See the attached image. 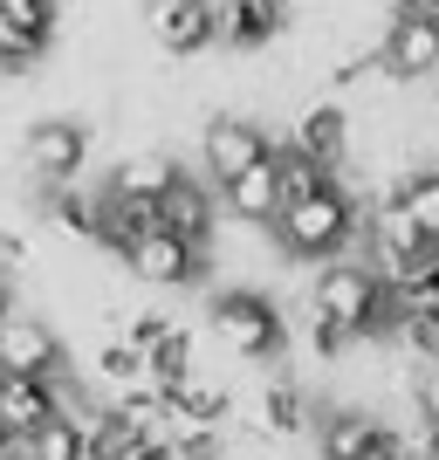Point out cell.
Instances as JSON below:
<instances>
[{"mask_svg":"<svg viewBox=\"0 0 439 460\" xmlns=\"http://www.w3.org/2000/svg\"><path fill=\"white\" fill-rule=\"evenodd\" d=\"M350 234H357V199L344 192V179L323 186V192H309V199H288V207L275 213V241H282V254H295V261L344 254Z\"/></svg>","mask_w":439,"mask_h":460,"instance_id":"cell-1","label":"cell"},{"mask_svg":"<svg viewBox=\"0 0 439 460\" xmlns=\"http://www.w3.org/2000/svg\"><path fill=\"white\" fill-rule=\"evenodd\" d=\"M213 330H220V344H227L233 358H248V365L282 358V344H288L282 309L268 303L261 288H227V296H213Z\"/></svg>","mask_w":439,"mask_h":460,"instance_id":"cell-2","label":"cell"},{"mask_svg":"<svg viewBox=\"0 0 439 460\" xmlns=\"http://www.w3.org/2000/svg\"><path fill=\"white\" fill-rule=\"evenodd\" d=\"M0 371H7V378H48V385H56L62 371H69V350H62L56 323H41V316L14 309V316L0 323Z\"/></svg>","mask_w":439,"mask_h":460,"instance_id":"cell-3","label":"cell"},{"mask_svg":"<svg viewBox=\"0 0 439 460\" xmlns=\"http://www.w3.org/2000/svg\"><path fill=\"white\" fill-rule=\"evenodd\" d=\"M124 269H131L137 282L186 288V282H199V275H206V248H199V241H186V234H172V227H152L131 254H124Z\"/></svg>","mask_w":439,"mask_h":460,"instance_id":"cell-4","label":"cell"},{"mask_svg":"<svg viewBox=\"0 0 439 460\" xmlns=\"http://www.w3.org/2000/svg\"><path fill=\"white\" fill-rule=\"evenodd\" d=\"M378 69L384 76H399V83H412V76H433L439 69V21H426V14H391V28L378 35Z\"/></svg>","mask_w":439,"mask_h":460,"instance_id":"cell-5","label":"cell"},{"mask_svg":"<svg viewBox=\"0 0 439 460\" xmlns=\"http://www.w3.org/2000/svg\"><path fill=\"white\" fill-rule=\"evenodd\" d=\"M83 158H90V131H83L76 117H41L35 131H28V172L41 186H69L83 172Z\"/></svg>","mask_w":439,"mask_h":460,"instance_id":"cell-6","label":"cell"},{"mask_svg":"<svg viewBox=\"0 0 439 460\" xmlns=\"http://www.w3.org/2000/svg\"><path fill=\"white\" fill-rule=\"evenodd\" d=\"M199 158H206L213 186H233V179L254 172L261 158H275V145H268L261 124H248V117H213V124H206V145H199Z\"/></svg>","mask_w":439,"mask_h":460,"instance_id":"cell-7","label":"cell"},{"mask_svg":"<svg viewBox=\"0 0 439 460\" xmlns=\"http://www.w3.org/2000/svg\"><path fill=\"white\" fill-rule=\"evenodd\" d=\"M152 35H158L165 56H199L206 41H220V7L213 0H158Z\"/></svg>","mask_w":439,"mask_h":460,"instance_id":"cell-8","label":"cell"},{"mask_svg":"<svg viewBox=\"0 0 439 460\" xmlns=\"http://www.w3.org/2000/svg\"><path fill=\"white\" fill-rule=\"evenodd\" d=\"M179 158L172 152H131V158H117L110 165V199H137V207H158V199H165V192L179 186Z\"/></svg>","mask_w":439,"mask_h":460,"instance_id":"cell-9","label":"cell"},{"mask_svg":"<svg viewBox=\"0 0 439 460\" xmlns=\"http://www.w3.org/2000/svg\"><path fill=\"white\" fill-rule=\"evenodd\" d=\"M220 207H227L233 220H254V227H275V213L288 207V192H282V165H275V158H261L254 172H241L233 186H220Z\"/></svg>","mask_w":439,"mask_h":460,"instance_id":"cell-10","label":"cell"},{"mask_svg":"<svg viewBox=\"0 0 439 460\" xmlns=\"http://www.w3.org/2000/svg\"><path fill=\"white\" fill-rule=\"evenodd\" d=\"M0 420L14 426V440H35L48 420H62V399L48 378H7L0 385Z\"/></svg>","mask_w":439,"mask_h":460,"instance_id":"cell-11","label":"cell"},{"mask_svg":"<svg viewBox=\"0 0 439 460\" xmlns=\"http://www.w3.org/2000/svg\"><path fill=\"white\" fill-rule=\"evenodd\" d=\"M282 0H227L220 7V41H233V49H268V41L282 35Z\"/></svg>","mask_w":439,"mask_h":460,"instance_id":"cell-12","label":"cell"},{"mask_svg":"<svg viewBox=\"0 0 439 460\" xmlns=\"http://www.w3.org/2000/svg\"><path fill=\"white\" fill-rule=\"evenodd\" d=\"M213 213H220V199H213L199 179H179V186L158 199V220L172 234H186V241H199V248H206V234H213Z\"/></svg>","mask_w":439,"mask_h":460,"instance_id":"cell-13","label":"cell"},{"mask_svg":"<svg viewBox=\"0 0 439 460\" xmlns=\"http://www.w3.org/2000/svg\"><path fill=\"white\" fill-rule=\"evenodd\" d=\"M288 145H303L309 158H323L329 172H337V158L350 152V117L337 111V103H316V111L295 117V137H288Z\"/></svg>","mask_w":439,"mask_h":460,"instance_id":"cell-14","label":"cell"},{"mask_svg":"<svg viewBox=\"0 0 439 460\" xmlns=\"http://www.w3.org/2000/svg\"><path fill=\"white\" fill-rule=\"evenodd\" d=\"M41 213L56 220L62 234H76V241H96L103 248V192H76V186H41Z\"/></svg>","mask_w":439,"mask_h":460,"instance_id":"cell-15","label":"cell"},{"mask_svg":"<svg viewBox=\"0 0 439 460\" xmlns=\"http://www.w3.org/2000/svg\"><path fill=\"white\" fill-rule=\"evenodd\" d=\"M378 440H384V420H371L357 405H344V412L323 420V460H371Z\"/></svg>","mask_w":439,"mask_h":460,"instance_id":"cell-16","label":"cell"},{"mask_svg":"<svg viewBox=\"0 0 439 460\" xmlns=\"http://www.w3.org/2000/svg\"><path fill=\"white\" fill-rule=\"evenodd\" d=\"M28 447V460H96V447H90V420H48L35 433V440H21Z\"/></svg>","mask_w":439,"mask_h":460,"instance_id":"cell-17","label":"cell"},{"mask_svg":"<svg viewBox=\"0 0 439 460\" xmlns=\"http://www.w3.org/2000/svg\"><path fill=\"white\" fill-rule=\"evenodd\" d=\"M303 420H309V399H303L288 378H275V385L261 392V405H254V426H261V433H275V440L303 433Z\"/></svg>","mask_w":439,"mask_h":460,"instance_id":"cell-18","label":"cell"},{"mask_svg":"<svg viewBox=\"0 0 439 460\" xmlns=\"http://www.w3.org/2000/svg\"><path fill=\"white\" fill-rule=\"evenodd\" d=\"M48 35H56V28H35V21H7V14H0V76H14V69L41 62V56H48Z\"/></svg>","mask_w":439,"mask_h":460,"instance_id":"cell-19","label":"cell"},{"mask_svg":"<svg viewBox=\"0 0 439 460\" xmlns=\"http://www.w3.org/2000/svg\"><path fill=\"white\" fill-rule=\"evenodd\" d=\"M275 165H282V192L288 199H309V192L337 186V172H329L323 158H309L303 145H275Z\"/></svg>","mask_w":439,"mask_h":460,"instance_id":"cell-20","label":"cell"},{"mask_svg":"<svg viewBox=\"0 0 439 460\" xmlns=\"http://www.w3.org/2000/svg\"><path fill=\"white\" fill-rule=\"evenodd\" d=\"M96 378L124 385V392H131V385H152V358H145V350H137L131 337H117V344H103V350H96Z\"/></svg>","mask_w":439,"mask_h":460,"instance_id":"cell-21","label":"cell"},{"mask_svg":"<svg viewBox=\"0 0 439 460\" xmlns=\"http://www.w3.org/2000/svg\"><path fill=\"white\" fill-rule=\"evenodd\" d=\"M399 207L412 213V227L439 248V172H412V179L399 186Z\"/></svg>","mask_w":439,"mask_h":460,"instance_id":"cell-22","label":"cell"},{"mask_svg":"<svg viewBox=\"0 0 439 460\" xmlns=\"http://www.w3.org/2000/svg\"><path fill=\"white\" fill-rule=\"evenodd\" d=\"M152 385H158V392L192 385V337H186V330H172V337L152 350Z\"/></svg>","mask_w":439,"mask_h":460,"instance_id":"cell-23","label":"cell"},{"mask_svg":"<svg viewBox=\"0 0 439 460\" xmlns=\"http://www.w3.org/2000/svg\"><path fill=\"white\" fill-rule=\"evenodd\" d=\"M172 330H179L172 316H158V309H145V316H131V330H124V337H131V344L145 350V358H152V350L165 344V337H172Z\"/></svg>","mask_w":439,"mask_h":460,"instance_id":"cell-24","label":"cell"},{"mask_svg":"<svg viewBox=\"0 0 439 460\" xmlns=\"http://www.w3.org/2000/svg\"><path fill=\"white\" fill-rule=\"evenodd\" d=\"M412 412L439 426V365H426L419 378H412Z\"/></svg>","mask_w":439,"mask_h":460,"instance_id":"cell-25","label":"cell"},{"mask_svg":"<svg viewBox=\"0 0 439 460\" xmlns=\"http://www.w3.org/2000/svg\"><path fill=\"white\" fill-rule=\"evenodd\" d=\"M405 337H412V350H426V358L439 365V303L426 309V316H412V323H405Z\"/></svg>","mask_w":439,"mask_h":460,"instance_id":"cell-26","label":"cell"},{"mask_svg":"<svg viewBox=\"0 0 439 460\" xmlns=\"http://www.w3.org/2000/svg\"><path fill=\"white\" fill-rule=\"evenodd\" d=\"M7 21H35V28H56V0H0Z\"/></svg>","mask_w":439,"mask_h":460,"instance_id":"cell-27","label":"cell"},{"mask_svg":"<svg viewBox=\"0 0 439 460\" xmlns=\"http://www.w3.org/2000/svg\"><path fill=\"white\" fill-rule=\"evenodd\" d=\"M412 460H439V426L433 420L412 426Z\"/></svg>","mask_w":439,"mask_h":460,"instance_id":"cell-28","label":"cell"},{"mask_svg":"<svg viewBox=\"0 0 439 460\" xmlns=\"http://www.w3.org/2000/svg\"><path fill=\"white\" fill-rule=\"evenodd\" d=\"M28 261V241L21 234H0V269H21Z\"/></svg>","mask_w":439,"mask_h":460,"instance_id":"cell-29","label":"cell"},{"mask_svg":"<svg viewBox=\"0 0 439 460\" xmlns=\"http://www.w3.org/2000/svg\"><path fill=\"white\" fill-rule=\"evenodd\" d=\"M14 316V282H7V269H0V323Z\"/></svg>","mask_w":439,"mask_h":460,"instance_id":"cell-30","label":"cell"},{"mask_svg":"<svg viewBox=\"0 0 439 460\" xmlns=\"http://www.w3.org/2000/svg\"><path fill=\"white\" fill-rule=\"evenodd\" d=\"M14 454H21V440H14V426L0 420V460H14Z\"/></svg>","mask_w":439,"mask_h":460,"instance_id":"cell-31","label":"cell"},{"mask_svg":"<svg viewBox=\"0 0 439 460\" xmlns=\"http://www.w3.org/2000/svg\"><path fill=\"white\" fill-rule=\"evenodd\" d=\"M405 14H426V21H439V0H399Z\"/></svg>","mask_w":439,"mask_h":460,"instance_id":"cell-32","label":"cell"},{"mask_svg":"<svg viewBox=\"0 0 439 460\" xmlns=\"http://www.w3.org/2000/svg\"><path fill=\"white\" fill-rule=\"evenodd\" d=\"M282 7H303V0H282Z\"/></svg>","mask_w":439,"mask_h":460,"instance_id":"cell-33","label":"cell"},{"mask_svg":"<svg viewBox=\"0 0 439 460\" xmlns=\"http://www.w3.org/2000/svg\"><path fill=\"white\" fill-rule=\"evenodd\" d=\"M0 385H7V371H0Z\"/></svg>","mask_w":439,"mask_h":460,"instance_id":"cell-34","label":"cell"}]
</instances>
